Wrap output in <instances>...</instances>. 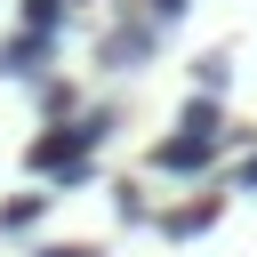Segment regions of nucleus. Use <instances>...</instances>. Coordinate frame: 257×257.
Masks as SVG:
<instances>
[{
  "label": "nucleus",
  "instance_id": "2",
  "mask_svg": "<svg viewBox=\"0 0 257 257\" xmlns=\"http://www.w3.org/2000/svg\"><path fill=\"white\" fill-rule=\"evenodd\" d=\"M217 145H225L217 128H185V120H177V128L153 145V169H161V177H201V169L217 161Z\"/></svg>",
  "mask_w": 257,
  "mask_h": 257
},
{
  "label": "nucleus",
  "instance_id": "4",
  "mask_svg": "<svg viewBox=\"0 0 257 257\" xmlns=\"http://www.w3.org/2000/svg\"><path fill=\"white\" fill-rule=\"evenodd\" d=\"M153 40H161V24H153V8H145V16H128V24H112V32H104V64H112V72H128V64H145V56H153Z\"/></svg>",
  "mask_w": 257,
  "mask_h": 257
},
{
  "label": "nucleus",
  "instance_id": "7",
  "mask_svg": "<svg viewBox=\"0 0 257 257\" xmlns=\"http://www.w3.org/2000/svg\"><path fill=\"white\" fill-rule=\"evenodd\" d=\"M193 80H201L209 96H225V80H233V56H225V48H209V56L193 64Z\"/></svg>",
  "mask_w": 257,
  "mask_h": 257
},
{
  "label": "nucleus",
  "instance_id": "12",
  "mask_svg": "<svg viewBox=\"0 0 257 257\" xmlns=\"http://www.w3.org/2000/svg\"><path fill=\"white\" fill-rule=\"evenodd\" d=\"M241 193H257V153H249V161H241Z\"/></svg>",
  "mask_w": 257,
  "mask_h": 257
},
{
  "label": "nucleus",
  "instance_id": "3",
  "mask_svg": "<svg viewBox=\"0 0 257 257\" xmlns=\"http://www.w3.org/2000/svg\"><path fill=\"white\" fill-rule=\"evenodd\" d=\"M48 56H56V32L16 24V32L0 40V80H40V72H48Z\"/></svg>",
  "mask_w": 257,
  "mask_h": 257
},
{
  "label": "nucleus",
  "instance_id": "11",
  "mask_svg": "<svg viewBox=\"0 0 257 257\" xmlns=\"http://www.w3.org/2000/svg\"><path fill=\"white\" fill-rule=\"evenodd\" d=\"M185 8H193V0H153V24H177Z\"/></svg>",
  "mask_w": 257,
  "mask_h": 257
},
{
  "label": "nucleus",
  "instance_id": "8",
  "mask_svg": "<svg viewBox=\"0 0 257 257\" xmlns=\"http://www.w3.org/2000/svg\"><path fill=\"white\" fill-rule=\"evenodd\" d=\"M40 112H48V120H72V112H80V96H72L64 80H40Z\"/></svg>",
  "mask_w": 257,
  "mask_h": 257
},
{
  "label": "nucleus",
  "instance_id": "10",
  "mask_svg": "<svg viewBox=\"0 0 257 257\" xmlns=\"http://www.w3.org/2000/svg\"><path fill=\"white\" fill-rule=\"evenodd\" d=\"M40 257H96V249H88V241H48Z\"/></svg>",
  "mask_w": 257,
  "mask_h": 257
},
{
  "label": "nucleus",
  "instance_id": "6",
  "mask_svg": "<svg viewBox=\"0 0 257 257\" xmlns=\"http://www.w3.org/2000/svg\"><path fill=\"white\" fill-rule=\"evenodd\" d=\"M40 209H48V193H16V201L0 209V233H32V225H40Z\"/></svg>",
  "mask_w": 257,
  "mask_h": 257
},
{
  "label": "nucleus",
  "instance_id": "9",
  "mask_svg": "<svg viewBox=\"0 0 257 257\" xmlns=\"http://www.w3.org/2000/svg\"><path fill=\"white\" fill-rule=\"evenodd\" d=\"M64 8H72V0H24V24H32V32H64Z\"/></svg>",
  "mask_w": 257,
  "mask_h": 257
},
{
  "label": "nucleus",
  "instance_id": "5",
  "mask_svg": "<svg viewBox=\"0 0 257 257\" xmlns=\"http://www.w3.org/2000/svg\"><path fill=\"white\" fill-rule=\"evenodd\" d=\"M217 209H225V193L185 201V209H169V217H161V233H169V241H193V233H209V225H217Z\"/></svg>",
  "mask_w": 257,
  "mask_h": 257
},
{
  "label": "nucleus",
  "instance_id": "1",
  "mask_svg": "<svg viewBox=\"0 0 257 257\" xmlns=\"http://www.w3.org/2000/svg\"><path fill=\"white\" fill-rule=\"evenodd\" d=\"M104 128H112V112H72L64 128H48V137H32V177H48V185H80L88 177V153L104 145Z\"/></svg>",
  "mask_w": 257,
  "mask_h": 257
}]
</instances>
